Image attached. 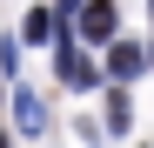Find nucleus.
<instances>
[{
  "label": "nucleus",
  "mask_w": 154,
  "mask_h": 148,
  "mask_svg": "<svg viewBox=\"0 0 154 148\" xmlns=\"http://www.w3.org/2000/svg\"><path fill=\"white\" fill-rule=\"evenodd\" d=\"M114 27H121L114 0H81V34L87 40H114Z\"/></svg>",
  "instance_id": "f257e3e1"
},
{
  "label": "nucleus",
  "mask_w": 154,
  "mask_h": 148,
  "mask_svg": "<svg viewBox=\"0 0 154 148\" xmlns=\"http://www.w3.org/2000/svg\"><path fill=\"white\" fill-rule=\"evenodd\" d=\"M20 34H27V40L40 47V40H54V34H60V20L47 14V7H34V14H27V27H20Z\"/></svg>",
  "instance_id": "39448f33"
},
{
  "label": "nucleus",
  "mask_w": 154,
  "mask_h": 148,
  "mask_svg": "<svg viewBox=\"0 0 154 148\" xmlns=\"http://www.w3.org/2000/svg\"><path fill=\"white\" fill-rule=\"evenodd\" d=\"M14 114H20V135H40L47 128V108H40L34 88H14Z\"/></svg>",
  "instance_id": "f03ea898"
},
{
  "label": "nucleus",
  "mask_w": 154,
  "mask_h": 148,
  "mask_svg": "<svg viewBox=\"0 0 154 148\" xmlns=\"http://www.w3.org/2000/svg\"><path fill=\"white\" fill-rule=\"evenodd\" d=\"M0 148H7V135H0Z\"/></svg>",
  "instance_id": "6e6552de"
},
{
  "label": "nucleus",
  "mask_w": 154,
  "mask_h": 148,
  "mask_svg": "<svg viewBox=\"0 0 154 148\" xmlns=\"http://www.w3.org/2000/svg\"><path fill=\"white\" fill-rule=\"evenodd\" d=\"M127 121H134V101L127 94H107V128H127Z\"/></svg>",
  "instance_id": "423d86ee"
},
{
  "label": "nucleus",
  "mask_w": 154,
  "mask_h": 148,
  "mask_svg": "<svg viewBox=\"0 0 154 148\" xmlns=\"http://www.w3.org/2000/svg\"><path fill=\"white\" fill-rule=\"evenodd\" d=\"M141 61H147V54H141L134 40H121V47H107V74H114V81H134V74H141Z\"/></svg>",
  "instance_id": "7ed1b4c3"
},
{
  "label": "nucleus",
  "mask_w": 154,
  "mask_h": 148,
  "mask_svg": "<svg viewBox=\"0 0 154 148\" xmlns=\"http://www.w3.org/2000/svg\"><path fill=\"white\" fill-rule=\"evenodd\" d=\"M60 81L67 88H94V61L81 54V47H60Z\"/></svg>",
  "instance_id": "20e7f679"
},
{
  "label": "nucleus",
  "mask_w": 154,
  "mask_h": 148,
  "mask_svg": "<svg viewBox=\"0 0 154 148\" xmlns=\"http://www.w3.org/2000/svg\"><path fill=\"white\" fill-rule=\"evenodd\" d=\"M60 7H81V0H60Z\"/></svg>",
  "instance_id": "0eeeda50"
}]
</instances>
